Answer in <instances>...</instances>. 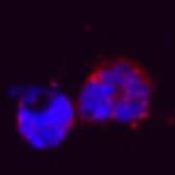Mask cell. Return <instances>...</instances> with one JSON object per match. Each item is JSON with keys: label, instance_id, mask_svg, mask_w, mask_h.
Segmentation results:
<instances>
[{"label": "cell", "instance_id": "obj_1", "mask_svg": "<svg viewBox=\"0 0 175 175\" xmlns=\"http://www.w3.org/2000/svg\"><path fill=\"white\" fill-rule=\"evenodd\" d=\"M157 83L140 59L126 54L91 62L74 99L79 124L136 131L152 119Z\"/></svg>", "mask_w": 175, "mask_h": 175}, {"label": "cell", "instance_id": "obj_2", "mask_svg": "<svg viewBox=\"0 0 175 175\" xmlns=\"http://www.w3.org/2000/svg\"><path fill=\"white\" fill-rule=\"evenodd\" d=\"M14 123L27 145L39 150L56 148L79 124L74 99L55 85L28 87L16 100Z\"/></svg>", "mask_w": 175, "mask_h": 175}]
</instances>
